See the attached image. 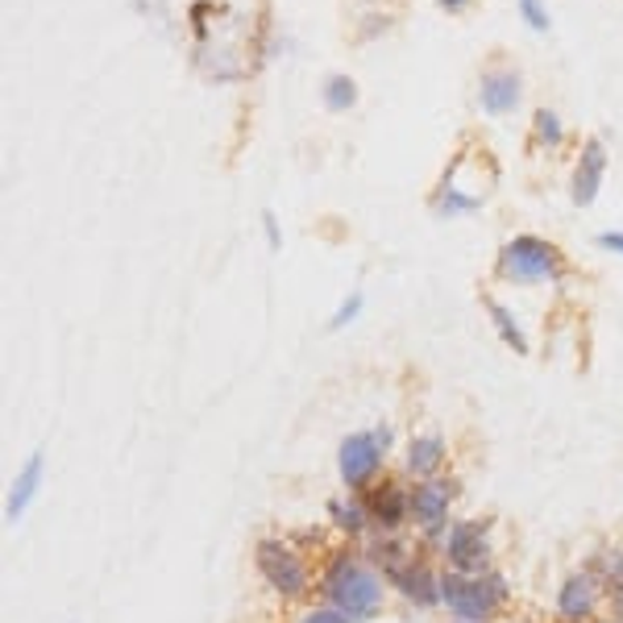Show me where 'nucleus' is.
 <instances>
[{"mask_svg":"<svg viewBox=\"0 0 623 623\" xmlns=\"http://www.w3.org/2000/svg\"><path fill=\"white\" fill-rule=\"evenodd\" d=\"M594 607H599V582H594V574L565 577V586H561V594H557L561 615L577 623V620H586V615H594Z\"/></svg>","mask_w":623,"mask_h":623,"instance_id":"obj_9","label":"nucleus"},{"mask_svg":"<svg viewBox=\"0 0 623 623\" xmlns=\"http://www.w3.org/2000/svg\"><path fill=\"white\" fill-rule=\"evenodd\" d=\"M536 134L548 141V146H557L561 138H565V129H561V121H557V112H536Z\"/></svg>","mask_w":623,"mask_h":623,"instance_id":"obj_18","label":"nucleus"},{"mask_svg":"<svg viewBox=\"0 0 623 623\" xmlns=\"http://www.w3.org/2000/svg\"><path fill=\"white\" fill-rule=\"evenodd\" d=\"M599 246H607V249H615V254H623V234H603V237H599Z\"/></svg>","mask_w":623,"mask_h":623,"instance_id":"obj_22","label":"nucleus"},{"mask_svg":"<svg viewBox=\"0 0 623 623\" xmlns=\"http://www.w3.org/2000/svg\"><path fill=\"white\" fill-rule=\"evenodd\" d=\"M258 570H263V577L283 599H299V594L308 591V565L283 541H263L258 545Z\"/></svg>","mask_w":623,"mask_h":623,"instance_id":"obj_4","label":"nucleus"},{"mask_svg":"<svg viewBox=\"0 0 623 623\" xmlns=\"http://www.w3.org/2000/svg\"><path fill=\"white\" fill-rule=\"evenodd\" d=\"M469 0H441V9H449V13H457V9H466Z\"/></svg>","mask_w":623,"mask_h":623,"instance_id":"obj_24","label":"nucleus"},{"mask_svg":"<svg viewBox=\"0 0 623 623\" xmlns=\"http://www.w3.org/2000/svg\"><path fill=\"white\" fill-rule=\"evenodd\" d=\"M358 312H362V296H349V299L342 304V308H337V316H333V328H342L345 320H354Z\"/></svg>","mask_w":623,"mask_h":623,"instance_id":"obj_20","label":"nucleus"},{"mask_svg":"<svg viewBox=\"0 0 623 623\" xmlns=\"http://www.w3.org/2000/svg\"><path fill=\"white\" fill-rule=\"evenodd\" d=\"M328 599H333V607L345 611L349 620H370L378 603H383V582L358 565V561L349 557H337L328 565Z\"/></svg>","mask_w":623,"mask_h":623,"instance_id":"obj_2","label":"nucleus"},{"mask_svg":"<svg viewBox=\"0 0 623 623\" xmlns=\"http://www.w3.org/2000/svg\"><path fill=\"white\" fill-rule=\"evenodd\" d=\"M449 486L436 483V478H424L421 486H416V495H412V515H416V524H421L424 532H441V524H445V515H449Z\"/></svg>","mask_w":623,"mask_h":623,"instance_id":"obj_8","label":"nucleus"},{"mask_svg":"<svg viewBox=\"0 0 623 623\" xmlns=\"http://www.w3.org/2000/svg\"><path fill=\"white\" fill-rule=\"evenodd\" d=\"M486 308H491V320L498 325V333H503V342L512 345L515 354H524V349H528V342H524V333H520V325H515L512 316H507V308H503L498 299H491V296H486Z\"/></svg>","mask_w":623,"mask_h":623,"instance_id":"obj_15","label":"nucleus"},{"mask_svg":"<svg viewBox=\"0 0 623 623\" xmlns=\"http://www.w3.org/2000/svg\"><path fill=\"white\" fill-rule=\"evenodd\" d=\"M445 462V441L441 436H416L412 441V449H407V469L416 474V478H433L436 469Z\"/></svg>","mask_w":623,"mask_h":623,"instance_id":"obj_14","label":"nucleus"},{"mask_svg":"<svg viewBox=\"0 0 623 623\" xmlns=\"http://www.w3.org/2000/svg\"><path fill=\"white\" fill-rule=\"evenodd\" d=\"M358 100V88H354V79H345V76H328L325 83V105L333 112H345L349 105Z\"/></svg>","mask_w":623,"mask_h":623,"instance_id":"obj_16","label":"nucleus"},{"mask_svg":"<svg viewBox=\"0 0 623 623\" xmlns=\"http://www.w3.org/2000/svg\"><path fill=\"white\" fill-rule=\"evenodd\" d=\"M366 512H370V507H362L358 498H337V503H333V520H337L345 532H362Z\"/></svg>","mask_w":623,"mask_h":623,"instance_id":"obj_17","label":"nucleus"},{"mask_svg":"<svg viewBox=\"0 0 623 623\" xmlns=\"http://www.w3.org/2000/svg\"><path fill=\"white\" fill-rule=\"evenodd\" d=\"M603 175H607V150H603V141H586L574 171V204H591L603 187Z\"/></svg>","mask_w":623,"mask_h":623,"instance_id":"obj_10","label":"nucleus"},{"mask_svg":"<svg viewBox=\"0 0 623 623\" xmlns=\"http://www.w3.org/2000/svg\"><path fill=\"white\" fill-rule=\"evenodd\" d=\"M337 466H342L345 486H370L378 466H383V441L370 433L345 436L342 453H337Z\"/></svg>","mask_w":623,"mask_h":623,"instance_id":"obj_5","label":"nucleus"},{"mask_svg":"<svg viewBox=\"0 0 623 623\" xmlns=\"http://www.w3.org/2000/svg\"><path fill=\"white\" fill-rule=\"evenodd\" d=\"M449 553L453 570H462V574H483L486 557H491V541H486V528L483 524H457L449 532Z\"/></svg>","mask_w":623,"mask_h":623,"instance_id":"obj_6","label":"nucleus"},{"mask_svg":"<svg viewBox=\"0 0 623 623\" xmlns=\"http://www.w3.org/2000/svg\"><path fill=\"white\" fill-rule=\"evenodd\" d=\"M299 623H349V615H345V611H312V615H304Z\"/></svg>","mask_w":623,"mask_h":623,"instance_id":"obj_21","label":"nucleus"},{"mask_svg":"<svg viewBox=\"0 0 623 623\" xmlns=\"http://www.w3.org/2000/svg\"><path fill=\"white\" fill-rule=\"evenodd\" d=\"M370 515L383 524V528H395L404 515H412V495H407L404 486H395V483H387V486H378L374 491V498H370Z\"/></svg>","mask_w":623,"mask_h":623,"instance_id":"obj_12","label":"nucleus"},{"mask_svg":"<svg viewBox=\"0 0 623 623\" xmlns=\"http://www.w3.org/2000/svg\"><path fill=\"white\" fill-rule=\"evenodd\" d=\"M266 237H270V246H279V225H275V217H266Z\"/></svg>","mask_w":623,"mask_h":623,"instance_id":"obj_23","label":"nucleus"},{"mask_svg":"<svg viewBox=\"0 0 623 623\" xmlns=\"http://www.w3.org/2000/svg\"><path fill=\"white\" fill-rule=\"evenodd\" d=\"M390 577H395V586L404 591V599L421 603V607H433L436 599H441V577H433L428 565H412V561H404Z\"/></svg>","mask_w":623,"mask_h":623,"instance_id":"obj_11","label":"nucleus"},{"mask_svg":"<svg viewBox=\"0 0 623 623\" xmlns=\"http://www.w3.org/2000/svg\"><path fill=\"white\" fill-rule=\"evenodd\" d=\"M520 71H503V67H495V71H486L483 83H478V100H483V109L491 112V117H507V112L520 105Z\"/></svg>","mask_w":623,"mask_h":623,"instance_id":"obj_7","label":"nucleus"},{"mask_svg":"<svg viewBox=\"0 0 623 623\" xmlns=\"http://www.w3.org/2000/svg\"><path fill=\"white\" fill-rule=\"evenodd\" d=\"M498 275L507 283H553L561 279V254L541 237H512L498 254Z\"/></svg>","mask_w":623,"mask_h":623,"instance_id":"obj_3","label":"nucleus"},{"mask_svg":"<svg viewBox=\"0 0 623 623\" xmlns=\"http://www.w3.org/2000/svg\"><path fill=\"white\" fill-rule=\"evenodd\" d=\"M462 623H466V620H462Z\"/></svg>","mask_w":623,"mask_h":623,"instance_id":"obj_25","label":"nucleus"},{"mask_svg":"<svg viewBox=\"0 0 623 623\" xmlns=\"http://www.w3.org/2000/svg\"><path fill=\"white\" fill-rule=\"evenodd\" d=\"M520 13H524V21H528L532 30H548L545 0H520Z\"/></svg>","mask_w":623,"mask_h":623,"instance_id":"obj_19","label":"nucleus"},{"mask_svg":"<svg viewBox=\"0 0 623 623\" xmlns=\"http://www.w3.org/2000/svg\"><path fill=\"white\" fill-rule=\"evenodd\" d=\"M38 486H42V453H33L30 462H26V469L17 474V486H13V495H9L4 515H9V520H21L26 507L33 503V495H38Z\"/></svg>","mask_w":623,"mask_h":623,"instance_id":"obj_13","label":"nucleus"},{"mask_svg":"<svg viewBox=\"0 0 623 623\" xmlns=\"http://www.w3.org/2000/svg\"><path fill=\"white\" fill-rule=\"evenodd\" d=\"M441 603L466 623H486L507 603V582L498 574H453L441 577Z\"/></svg>","mask_w":623,"mask_h":623,"instance_id":"obj_1","label":"nucleus"}]
</instances>
